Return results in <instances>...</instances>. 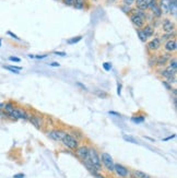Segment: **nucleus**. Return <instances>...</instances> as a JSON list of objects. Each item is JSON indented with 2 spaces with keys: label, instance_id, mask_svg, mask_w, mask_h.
I'll return each mask as SVG.
<instances>
[{
  "label": "nucleus",
  "instance_id": "obj_15",
  "mask_svg": "<svg viewBox=\"0 0 177 178\" xmlns=\"http://www.w3.org/2000/svg\"><path fill=\"white\" fill-rule=\"evenodd\" d=\"M29 120L32 125H34L37 129H41L42 128V121H41V118L35 115H30L29 116Z\"/></svg>",
  "mask_w": 177,
  "mask_h": 178
},
{
  "label": "nucleus",
  "instance_id": "obj_9",
  "mask_svg": "<svg viewBox=\"0 0 177 178\" xmlns=\"http://www.w3.org/2000/svg\"><path fill=\"white\" fill-rule=\"evenodd\" d=\"M114 172H116V174L119 177L122 178H128L129 171L127 167L122 166V164H115L114 165Z\"/></svg>",
  "mask_w": 177,
  "mask_h": 178
},
{
  "label": "nucleus",
  "instance_id": "obj_14",
  "mask_svg": "<svg viewBox=\"0 0 177 178\" xmlns=\"http://www.w3.org/2000/svg\"><path fill=\"white\" fill-rule=\"evenodd\" d=\"M141 31L143 32V34L146 35L148 39L154 35V27L151 24H144V26L141 29Z\"/></svg>",
  "mask_w": 177,
  "mask_h": 178
},
{
  "label": "nucleus",
  "instance_id": "obj_33",
  "mask_svg": "<svg viewBox=\"0 0 177 178\" xmlns=\"http://www.w3.org/2000/svg\"><path fill=\"white\" fill-rule=\"evenodd\" d=\"M103 68L105 71H110V70H112V63H110V62H104Z\"/></svg>",
  "mask_w": 177,
  "mask_h": 178
},
{
  "label": "nucleus",
  "instance_id": "obj_29",
  "mask_svg": "<svg viewBox=\"0 0 177 178\" xmlns=\"http://www.w3.org/2000/svg\"><path fill=\"white\" fill-rule=\"evenodd\" d=\"M158 1L159 0H146L148 6V10H151L152 8H154L155 6H158Z\"/></svg>",
  "mask_w": 177,
  "mask_h": 178
},
{
  "label": "nucleus",
  "instance_id": "obj_3",
  "mask_svg": "<svg viewBox=\"0 0 177 178\" xmlns=\"http://www.w3.org/2000/svg\"><path fill=\"white\" fill-rule=\"evenodd\" d=\"M87 160L90 161L92 164L98 168V171H101V168H102V163H101V157H100V154L98 153L96 149H94V147H89V156H87Z\"/></svg>",
  "mask_w": 177,
  "mask_h": 178
},
{
  "label": "nucleus",
  "instance_id": "obj_23",
  "mask_svg": "<svg viewBox=\"0 0 177 178\" xmlns=\"http://www.w3.org/2000/svg\"><path fill=\"white\" fill-rule=\"evenodd\" d=\"M94 94L100 98H106L108 97V93L103 91V90H95L94 91Z\"/></svg>",
  "mask_w": 177,
  "mask_h": 178
},
{
  "label": "nucleus",
  "instance_id": "obj_17",
  "mask_svg": "<svg viewBox=\"0 0 177 178\" xmlns=\"http://www.w3.org/2000/svg\"><path fill=\"white\" fill-rule=\"evenodd\" d=\"M132 13H134V14H137L139 18H141L144 22L148 20V13L147 11H142V10H140V9H138V8H136V9H134L132 10Z\"/></svg>",
  "mask_w": 177,
  "mask_h": 178
},
{
  "label": "nucleus",
  "instance_id": "obj_24",
  "mask_svg": "<svg viewBox=\"0 0 177 178\" xmlns=\"http://www.w3.org/2000/svg\"><path fill=\"white\" fill-rule=\"evenodd\" d=\"M85 3L86 1H74L73 8L77 9V10H82V9L85 8Z\"/></svg>",
  "mask_w": 177,
  "mask_h": 178
},
{
  "label": "nucleus",
  "instance_id": "obj_48",
  "mask_svg": "<svg viewBox=\"0 0 177 178\" xmlns=\"http://www.w3.org/2000/svg\"><path fill=\"white\" fill-rule=\"evenodd\" d=\"M142 1H144V0H134V3L138 6V5H139V3H141Z\"/></svg>",
  "mask_w": 177,
  "mask_h": 178
},
{
  "label": "nucleus",
  "instance_id": "obj_11",
  "mask_svg": "<svg viewBox=\"0 0 177 178\" xmlns=\"http://www.w3.org/2000/svg\"><path fill=\"white\" fill-rule=\"evenodd\" d=\"M75 154L79 157L80 160L85 161L89 156V147L86 145H82V147H78V149L75 150Z\"/></svg>",
  "mask_w": 177,
  "mask_h": 178
},
{
  "label": "nucleus",
  "instance_id": "obj_16",
  "mask_svg": "<svg viewBox=\"0 0 177 178\" xmlns=\"http://www.w3.org/2000/svg\"><path fill=\"white\" fill-rule=\"evenodd\" d=\"M175 37H176V32H172V33H164L160 37V39L161 42H167L170 39H175Z\"/></svg>",
  "mask_w": 177,
  "mask_h": 178
},
{
  "label": "nucleus",
  "instance_id": "obj_12",
  "mask_svg": "<svg viewBox=\"0 0 177 178\" xmlns=\"http://www.w3.org/2000/svg\"><path fill=\"white\" fill-rule=\"evenodd\" d=\"M177 49V42H176V38L175 39H170L167 42H165L164 44V50L166 53H175Z\"/></svg>",
  "mask_w": 177,
  "mask_h": 178
},
{
  "label": "nucleus",
  "instance_id": "obj_41",
  "mask_svg": "<svg viewBox=\"0 0 177 178\" xmlns=\"http://www.w3.org/2000/svg\"><path fill=\"white\" fill-rule=\"evenodd\" d=\"M48 66L49 67H54V68H58V67H60V63L59 62H51V63H48Z\"/></svg>",
  "mask_w": 177,
  "mask_h": 178
},
{
  "label": "nucleus",
  "instance_id": "obj_6",
  "mask_svg": "<svg viewBox=\"0 0 177 178\" xmlns=\"http://www.w3.org/2000/svg\"><path fill=\"white\" fill-rule=\"evenodd\" d=\"M161 46H162V42H161L160 37H154L148 43L147 48L149 51H156L161 48Z\"/></svg>",
  "mask_w": 177,
  "mask_h": 178
},
{
  "label": "nucleus",
  "instance_id": "obj_4",
  "mask_svg": "<svg viewBox=\"0 0 177 178\" xmlns=\"http://www.w3.org/2000/svg\"><path fill=\"white\" fill-rule=\"evenodd\" d=\"M100 157H101V163H103L105 168L107 171H110V172H114V165H115V163H114V160H113L112 155L106 153V152H103V153L100 155Z\"/></svg>",
  "mask_w": 177,
  "mask_h": 178
},
{
  "label": "nucleus",
  "instance_id": "obj_5",
  "mask_svg": "<svg viewBox=\"0 0 177 178\" xmlns=\"http://www.w3.org/2000/svg\"><path fill=\"white\" fill-rule=\"evenodd\" d=\"M65 135H66V131L62 129H54L48 132V137L54 141H61Z\"/></svg>",
  "mask_w": 177,
  "mask_h": 178
},
{
  "label": "nucleus",
  "instance_id": "obj_50",
  "mask_svg": "<svg viewBox=\"0 0 177 178\" xmlns=\"http://www.w3.org/2000/svg\"><path fill=\"white\" fill-rule=\"evenodd\" d=\"M75 1H87V0H75Z\"/></svg>",
  "mask_w": 177,
  "mask_h": 178
},
{
  "label": "nucleus",
  "instance_id": "obj_22",
  "mask_svg": "<svg viewBox=\"0 0 177 178\" xmlns=\"http://www.w3.org/2000/svg\"><path fill=\"white\" fill-rule=\"evenodd\" d=\"M134 176H136V178H151V176L149 174H147V173L144 172H141V171H134Z\"/></svg>",
  "mask_w": 177,
  "mask_h": 178
},
{
  "label": "nucleus",
  "instance_id": "obj_38",
  "mask_svg": "<svg viewBox=\"0 0 177 178\" xmlns=\"http://www.w3.org/2000/svg\"><path fill=\"white\" fill-rule=\"evenodd\" d=\"M134 3V0H122V5H127V6H132Z\"/></svg>",
  "mask_w": 177,
  "mask_h": 178
},
{
  "label": "nucleus",
  "instance_id": "obj_44",
  "mask_svg": "<svg viewBox=\"0 0 177 178\" xmlns=\"http://www.w3.org/2000/svg\"><path fill=\"white\" fill-rule=\"evenodd\" d=\"M48 55H37V56H34V58H36V59H44V58H46Z\"/></svg>",
  "mask_w": 177,
  "mask_h": 178
},
{
  "label": "nucleus",
  "instance_id": "obj_31",
  "mask_svg": "<svg viewBox=\"0 0 177 178\" xmlns=\"http://www.w3.org/2000/svg\"><path fill=\"white\" fill-rule=\"evenodd\" d=\"M149 66L151 68L156 66V57H154V56H151V57H150V59H149Z\"/></svg>",
  "mask_w": 177,
  "mask_h": 178
},
{
  "label": "nucleus",
  "instance_id": "obj_37",
  "mask_svg": "<svg viewBox=\"0 0 177 178\" xmlns=\"http://www.w3.org/2000/svg\"><path fill=\"white\" fill-rule=\"evenodd\" d=\"M9 60L13 62H21V59L19 57H14V56H10L9 57Z\"/></svg>",
  "mask_w": 177,
  "mask_h": 178
},
{
  "label": "nucleus",
  "instance_id": "obj_39",
  "mask_svg": "<svg viewBox=\"0 0 177 178\" xmlns=\"http://www.w3.org/2000/svg\"><path fill=\"white\" fill-rule=\"evenodd\" d=\"M162 84H163V85L166 87V90H172V89H173V87H172V85L170 84V83H168V82H167V81H162Z\"/></svg>",
  "mask_w": 177,
  "mask_h": 178
},
{
  "label": "nucleus",
  "instance_id": "obj_10",
  "mask_svg": "<svg viewBox=\"0 0 177 178\" xmlns=\"http://www.w3.org/2000/svg\"><path fill=\"white\" fill-rule=\"evenodd\" d=\"M171 58L172 55L170 53H165V54L160 55L159 57H156V66L158 67H164V66L167 65V62Z\"/></svg>",
  "mask_w": 177,
  "mask_h": 178
},
{
  "label": "nucleus",
  "instance_id": "obj_40",
  "mask_svg": "<svg viewBox=\"0 0 177 178\" xmlns=\"http://www.w3.org/2000/svg\"><path fill=\"white\" fill-rule=\"evenodd\" d=\"M54 55H56V56H61V57H65V56H67V54H66L65 51H54Z\"/></svg>",
  "mask_w": 177,
  "mask_h": 178
},
{
  "label": "nucleus",
  "instance_id": "obj_28",
  "mask_svg": "<svg viewBox=\"0 0 177 178\" xmlns=\"http://www.w3.org/2000/svg\"><path fill=\"white\" fill-rule=\"evenodd\" d=\"M144 119H146V117L144 116H134V117H131V121L134 123H143V121H144Z\"/></svg>",
  "mask_w": 177,
  "mask_h": 178
},
{
  "label": "nucleus",
  "instance_id": "obj_35",
  "mask_svg": "<svg viewBox=\"0 0 177 178\" xmlns=\"http://www.w3.org/2000/svg\"><path fill=\"white\" fill-rule=\"evenodd\" d=\"M0 118H1V119H7V118H9L8 113H6L5 111H0Z\"/></svg>",
  "mask_w": 177,
  "mask_h": 178
},
{
  "label": "nucleus",
  "instance_id": "obj_25",
  "mask_svg": "<svg viewBox=\"0 0 177 178\" xmlns=\"http://www.w3.org/2000/svg\"><path fill=\"white\" fill-rule=\"evenodd\" d=\"M136 31H137V34H138V37H139V39H140L142 43H147L148 42V38L146 37V35L143 34V32L141 31V29H136Z\"/></svg>",
  "mask_w": 177,
  "mask_h": 178
},
{
  "label": "nucleus",
  "instance_id": "obj_53",
  "mask_svg": "<svg viewBox=\"0 0 177 178\" xmlns=\"http://www.w3.org/2000/svg\"><path fill=\"white\" fill-rule=\"evenodd\" d=\"M0 47H1V42H0Z\"/></svg>",
  "mask_w": 177,
  "mask_h": 178
},
{
  "label": "nucleus",
  "instance_id": "obj_45",
  "mask_svg": "<svg viewBox=\"0 0 177 178\" xmlns=\"http://www.w3.org/2000/svg\"><path fill=\"white\" fill-rule=\"evenodd\" d=\"M108 114H110V115H114V116H116V117H120L122 116V115H120V114H118V113H116V111H108Z\"/></svg>",
  "mask_w": 177,
  "mask_h": 178
},
{
  "label": "nucleus",
  "instance_id": "obj_36",
  "mask_svg": "<svg viewBox=\"0 0 177 178\" xmlns=\"http://www.w3.org/2000/svg\"><path fill=\"white\" fill-rule=\"evenodd\" d=\"M167 82L170 83V84H176V77H171V78H168V79H166Z\"/></svg>",
  "mask_w": 177,
  "mask_h": 178
},
{
  "label": "nucleus",
  "instance_id": "obj_13",
  "mask_svg": "<svg viewBox=\"0 0 177 178\" xmlns=\"http://www.w3.org/2000/svg\"><path fill=\"white\" fill-rule=\"evenodd\" d=\"M176 72L175 70H173L172 68L167 67L166 69H162V70H160L159 71V74H161L163 78L165 79H168V78H171V77H176Z\"/></svg>",
  "mask_w": 177,
  "mask_h": 178
},
{
  "label": "nucleus",
  "instance_id": "obj_52",
  "mask_svg": "<svg viewBox=\"0 0 177 178\" xmlns=\"http://www.w3.org/2000/svg\"><path fill=\"white\" fill-rule=\"evenodd\" d=\"M110 1H116V0H110Z\"/></svg>",
  "mask_w": 177,
  "mask_h": 178
},
{
  "label": "nucleus",
  "instance_id": "obj_32",
  "mask_svg": "<svg viewBox=\"0 0 177 178\" xmlns=\"http://www.w3.org/2000/svg\"><path fill=\"white\" fill-rule=\"evenodd\" d=\"M62 2H63V5L67 7H73L74 5V1L75 0H61Z\"/></svg>",
  "mask_w": 177,
  "mask_h": 178
},
{
  "label": "nucleus",
  "instance_id": "obj_19",
  "mask_svg": "<svg viewBox=\"0 0 177 178\" xmlns=\"http://www.w3.org/2000/svg\"><path fill=\"white\" fill-rule=\"evenodd\" d=\"M5 69L7 70H9L10 72H12V73H15V74H19L20 73V71L22 70V68L21 67H17V66H8V65H5L3 66Z\"/></svg>",
  "mask_w": 177,
  "mask_h": 178
},
{
  "label": "nucleus",
  "instance_id": "obj_42",
  "mask_svg": "<svg viewBox=\"0 0 177 178\" xmlns=\"http://www.w3.org/2000/svg\"><path fill=\"white\" fill-rule=\"evenodd\" d=\"M117 94H118V95L122 94V83H118V84H117Z\"/></svg>",
  "mask_w": 177,
  "mask_h": 178
},
{
  "label": "nucleus",
  "instance_id": "obj_34",
  "mask_svg": "<svg viewBox=\"0 0 177 178\" xmlns=\"http://www.w3.org/2000/svg\"><path fill=\"white\" fill-rule=\"evenodd\" d=\"M7 34H8L9 36H11L12 38H14V39H17V41H21V38H20L18 35H15L14 33H12L11 31H8V32H7Z\"/></svg>",
  "mask_w": 177,
  "mask_h": 178
},
{
  "label": "nucleus",
  "instance_id": "obj_1",
  "mask_svg": "<svg viewBox=\"0 0 177 178\" xmlns=\"http://www.w3.org/2000/svg\"><path fill=\"white\" fill-rule=\"evenodd\" d=\"M61 141H62L65 147H67L70 150H73V151H75L78 149V147H79L78 139L75 137H73L71 133H69V132H66V135H63V138H62Z\"/></svg>",
  "mask_w": 177,
  "mask_h": 178
},
{
  "label": "nucleus",
  "instance_id": "obj_51",
  "mask_svg": "<svg viewBox=\"0 0 177 178\" xmlns=\"http://www.w3.org/2000/svg\"><path fill=\"white\" fill-rule=\"evenodd\" d=\"M55 1H61V0H55Z\"/></svg>",
  "mask_w": 177,
  "mask_h": 178
},
{
  "label": "nucleus",
  "instance_id": "obj_2",
  "mask_svg": "<svg viewBox=\"0 0 177 178\" xmlns=\"http://www.w3.org/2000/svg\"><path fill=\"white\" fill-rule=\"evenodd\" d=\"M8 115H9V118H11L12 120L29 119V116H30V114L27 111L23 108H20V107H14L10 113H8Z\"/></svg>",
  "mask_w": 177,
  "mask_h": 178
},
{
  "label": "nucleus",
  "instance_id": "obj_8",
  "mask_svg": "<svg viewBox=\"0 0 177 178\" xmlns=\"http://www.w3.org/2000/svg\"><path fill=\"white\" fill-rule=\"evenodd\" d=\"M129 20H130V22L134 24V26L136 29H142V27L144 26V24H146V22L141 18H139L137 14H134V13L129 14Z\"/></svg>",
  "mask_w": 177,
  "mask_h": 178
},
{
  "label": "nucleus",
  "instance_id": "obj_49",
  "mask_svg": "<svg viewBox=\"0 0 177 178\" xmlns=\"http://www.w3.org/2000/svg\"><path fill=\"white\" fill-rule=\"evenodd\" d=\"M3 107H5V103H0V111H3Z\"/></svg>",
  "mask_w": 177,
  "mask_h": 178
},
{
  "label": "nucleus",
  "instance_id": "obj_27",
  "mask_svg": "<svg viewBox=\"0 0 177 178\" xmlns=\"http://www.w3.org/2000/svg\"><path fill=\"white\" fill-rule=\"evenodd\" d=\"M82 35H79V36H75V37H72V38H69V39H67V44H69V45H73V44H77L79 43L80 41L82 39Z\"/></svg>",
  "mask_w": 177,
  "mask_h": 178
},
{
  "label": "nucleus",
  "instance_id": "obj_21",
  "mask_svg": "<svg viewBox=\"0 0 177 178\" xmlns=\"http://www.w3.org/2000/svg\"><path fill=\"white\" fill-rule=\"evenodd\" d=\"M168 67L172 68L173 70H175V71H177V59L176 57H172L171 59L168 60Z\"/></svg>",
  "mask_w": 177,
  "mask_h": 178
},
{
  "label": "nucleus",
  "instance_id": "obj_20",
  "mask_svg": "<svg viewBox=\"0 0 177 178\" xmlns=\"http://www.w3.org/2000/svg\"><path fill=\"white\" fill-rule=\"evenodd\" d=\"M120 10H122L125 14L129 15V14H131V13H132L134 8H132L131 6H127V5H122V6H120Z\"/></svg>",
  "mask_w": 177,
  "mask_h": 178
},
{
  "label": "nucleus",
  "instance_id": "obj_47",
  "mask_svg": "<svg viewBox=\"0 0 177 178\" xmlns=\"http://www.w3.org/2000/svg\"><path fill=\"white\" fill-rule=\"evenodd\" d=\"M77 85L80 86V87H82V90L86 91V86L84 85V84H82V83H80V82H77Z\"/></svg>",
  "mask_w": 177,
  "mask_h": 178
},
{
  "label": "nucleus",
  "instance_id": "obj_46",
  "mask_svg": "<svg viewBox=\"0 0 177 178\" xmlns=\"http://www.w3.org/2000/svg\"><path fill=\"white\" fill-rule=\"evenodd\" d=\"M175 137H176V135H170V137H167V138H165V139H163V141H168V140H172V139H174Z\"/></svg>",
  "mask_w": 177,
  "mask_h": 178
},
{
  "label": "nucleus",
  "instance_id": "obj_30",
  "mask_svg": "<svg viewBox=\"0 0 177 178\" xmlns=\"http://www.w3.org/2000/svg\"><path fill=\"white\" fill-rule=\"evenodd\" d=\"M122 139L125 140V141H128V142H130V143H138V141L134 139V137L132 135H122Z\"/></svg>",
  "mask_w": 177,
  "mask_h": 178
},
{
  "label": "nucleus",
  "instance_id": "obj_43",
  "mask_svg": "<svg viewBox=\"0 0 177 178\" xmlns=\"http://www.w3.org/2000/svg\"><path fill=\"white\" fill-rule=\"evenodd\" d=\"M25 175L23 174V173H20V174H15L14 176H13V178H24Z\"/></svg>",
  "mask_w": 177,
  "mask_h": 178
},
{
  "label": "nucleus",
  "instance_id": "obj_18",
  "mask_svg": "<svg viewBox=\"0 0 177 178\" xmlns=\"http://www.w3.org/2000/svg\"><path fill=\"white\" fill-rule=\"evenodd\" d=\"M151 11H152V15L156 19H160L162 15H163L162 10H161V8L159 7V5H158V6H155L154 8H152V9H151Z\"/></svg>",
  "mask_w": 177,
  "mask_h": 178
},
{
  "label": "nucleus",
  "instance_id": "obj_26",
  "mask_svg": "<svg viewBox=\"0 0 177 178\" xmlns=\"http://www.w3.org/2000/svg\"><path fill=\"white\" fill-rule=\"evenodd\" d=\"M14 107H15V105L13 104V102H7V103H5L3 111H6V113H10V111H12Z\"/></svg>",
  "mask_w": 177,
  "mask_h": 178
},
{
  "label": "nucleus",
  "instance_id": "obj_7",
  "mask_svg": "<svg viewBox=\"0 0 177 178\" xmlns=\"http://www.w3.org/2000/svg\"><path fill=\"white\" fill-rule=\"evenodd\" d=\"M162 29H163L164 33H172V32H175L176 25L170 19H164L162 21Z\"/></svg>",
  "mask_w": 177,
  "mask_h": 178
}]
</instances>
